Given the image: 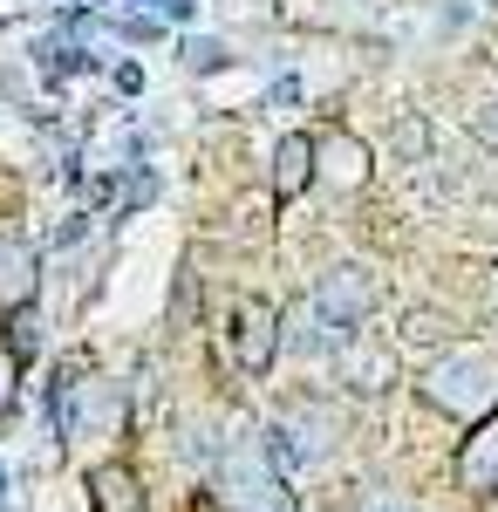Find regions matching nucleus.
I'll return each instance as SVG.
<instances>
[{"label": "nucleus", "instance_id": "nucleus-1", "mask_svg": "<svg viewBox=\"0 0 498 512\" xmlns=\"http://www.w3.org/2000/svg\"><path fill=\"white\" fill-rule=\"evenodd\" d=\"M423 396H430V410H444V417H471V424L492 417V410H498V355L464 349V355L430 362Z\"/></svg>", "mask_w": 498, "mask_h": 512}, {"label": "nucleus", "instance_id": "nucleus-2", "mask_svg": "<svg viewBox=\"0 0 498 512\" xmlns=\"http://www.w3.org/2000/svg\"><path fill=\"white\" fill-rule=\"evenodd\" d=\"M376 274L369 267H328L321 274V287H314V308H321V321H335L342 335H355L362 321L376 315Z\"/></svg>", "mask_w": 498, "mask_h": 512}, {"label": "nucleus", "instance_id": "nucleus-3", "mask_svg": "<svg viewBox=\"0 0 498 512\" xmlns=\"http://www.w3.org/2000/svg\"><path fill=\"white\" fill-rule=\"evenodd\" d=\"M273 355H280V308L260 301V294H246V301L232 308V362H239L246 376H267Z\"/></svg>", "mask_w": 498, "mask_h": 512}, {"label": "nucleus", "instance_id": "nucleus-4", "mask_svg": "<svg viewBox=\"0 0 498 512\" xmlns=\"http://www.w3.org/2000/svg\"><path fill=\"white\" fill-rule=\"evenodd\" d=\"M219 485H226L232 506H246V512H273V499H280V472L267 465L260 444H232V458L219 465Z\"/></svg>", "mask_w": 498, "mask_h": 512}, {"label": "nucleus", "instance_id": "nucleus-5", "mask_svg": "<svg viewBox=\"0 0 498 512\" xmlns=\"http://www.w3.org/2000/svg\"><path fill=\"white\" fill-rule=\"evenodd\" d=\"M458 485H464V492H498V410H492V417H478L471 437H464Z\"/></svg>", "mask_w": 498, "mask_h": 512}, {"label": "nucleus", "instance_id": "nucleus-6", "mask_svg": "<svg viewBox=\"0 0 498 512\" xmlns=\"http://www.w3.org/2000/svg\"><path fill=\"white\" fill-rule=\"evenodd\" d=\"M314 158H321V144H314L307 130H287V137L273 144V198H280V205L307 192V178H314Z\"/></svg>", "mask_w": 498, "mask_h": 512}, {"label": "nucleus", "instance_id": "nucleus-7", "mask_svg": "<svg viewBox=\"0 0 498 512\" xmlns=\"http://www.w3.org/2000/svg\"><path fill=\"white\" fill-rule=\"evenodd\" d=\"M35 280H41V253L28 239L0 233V301H7V308H28V301H35Z\"/></svg>", "mask_w": 498, "mask_h": 512}, {"label": "nucleus", "instance_id": "nucleus-8", "mask_svg": "<svg viewBox=\"0 0 498 512\" xmlns=\"http://www.w3.org/2000/svg\"><path fill=\"white\" fill-rule=\"evenodd\" d=\"M89 506L96 512H144V478L130 465H96L89 472Z\"/></svg>", "mask_w": 498, "mask_h": 512}, {"label": "nucleus", "instance_id": "nucleus-9", "mask_svg": "<svg viewBox=\"0 0 498 512\" xmlns=\"http://www.w3.org/2000/svg\"><path fill=\"white\" fill-rule=\"evenodd\" d=\"M321 164H328V178H335L342 192H355V185L369 178V151H362L355 137H328V144H321Z\"/></svg>", "mask_w": 498, "mask_h": 512}, {"label": "nucleus", "instance_id": "nucleus-10", "mask_svg": "<svg viewBox=\"0 0 498 512\" xmlns=\"http://www.w3.org/2000/svg\"><path fill=\"white\" fill-rule=\"evenodd\" d=\"M342 349H348V383H355V390H389V369H396V362H389L383 349H362L355 335H348Z\"/></svg>", "mask_w": 498, "mask_h": 512}, {"label": "nucleus", "instance_id": "nucleus-11", "mask_svg": "<svg viewBox=\"0 0 498 512\" xmlns=\"http://www.w3.org/2000/svg\"><path fill=\"white\" fill-rule=\"evenodd\" d=\"M7 349H14V355H35V349H41L35 308H7Z\"/></svg>", "mask_w": 498, "mask_h": 512}, {"label": "nucleus", "instance_id": "nucleus-12", "mask_svg": "<svg viewBox=\"0 0 498 512\" xmlns=\"http://www.w3.org/2000/svg\"><path fill=\"white\" fill-rule=\"evenodd\" d=\"M185 62L192 69H226L232 55H226V41H185Z\"/></svg>", "mask_w": 498, "mask_h": 512}, {"label": "nucleus", "instance_id": "nucleus-13", "mask_svg": "<svg viewBox=\"0 0 498 512\" xmlns=\"http://www.w3.org/2000/svg\"><path fill=\"white\" fill-rule=\"evenodd\" d=\"M14 376H21V355L0 342V417H7V403H14Z\"/></svg>", "mask_w": 498, "mask_h": 512}, {"label": "nucleus", "instance_id": "nucleus-14", "mask_svg": "<svg viewBox=\"0 0 498 512\" xmlns=\"http://www.w3.org/2000/svg\"><path fill=\"white\" fill-rule=\"evenodd\" d=\"M396 144H403V151L417 158V151H423V123H403V130H396Z\"/></svg>", "mask_w": 498, "mask_h": 512}]
</instances>
